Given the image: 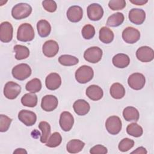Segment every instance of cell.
<instances>
[{"instance_id":"obj_6","label":"cell","mask_w":154,"mask_h":154,"mask_svg":"<svg viewBox=\"0 0 154 154\" xmlns=\"http://www.w3.org/2000/svg\"><path fill=\"white\" fill-rule=\"evenodd\" d=\"M102 50L97 46H92L87 49L84 53V59L91 63H98L102 57Z\"/></svg>"},{"instance_id":"obj_7","label":"cell","mask_w":154,"mask_h":154,"mask_svg":"<svg viewBox=\"0 0 154 154\" xmlns=\"http://www.w3.org/2000/svg\"><path fill=\"white\" fill-rule=\"evenodd\" d=\"M21 92V87L19 84L13 82H7L4 88V94L8 99H16Z\"/></svg>"},{"instance_id":"obj_22","label":"cell","mask_w":154,"mask_h":154,"mask_svg":"<svg viewBox=\"0 0 154 154\" xmlns=\"http://www.w3.org/2000/svg\"><path fill=\"white\" fill-rule=\"evenodd\" d=\"M113 65L117 68L123 69L128 67L130 63V58L125 54H117L112 58Z\"/></svg>"},{"instance_id":"obj_13","label":"cell","mask_w":154,"mask_h":154,"mask_svg":"<svg viewBox=\"0 0 154 154\" xmlns=\"http://www.w3.org/2000/svg\"><path fill=\"white\" fill-rule=\"evenodd\" d=\"M59 124L62 130L67 132L71 130L74 124V117L68 111H63L60 114Z\"/></svg>"},{"instance_id":"obj_27","label":"cell","mask_w":154,"mask_h":154,"mask_svg":"<svg viewBox=\"0 0 154 154\" xmlns=\"http://www.w3.org/2000/svg\"><path fill=\"white\" fill-rule=\"evenodd\" d=\"M114 35L112 31L106 26L102 27L99 30V40L103 43L108 44L114 40Z\"/></svg>"},{"instance_id":"obj_42","label":"cell","mask_w":154,"mask_h":154,"mask_svg":"<svg viewBox=\"0 0 154 154\" xmlns=\"http://www.w3.org/2000/svg\"><path fill=\"white\" fill-rule=\"evenodd\" d=\"M147 153L146 149L143 147H139L137 148L135 150L132 151L131 153H138V154H146Z\"/></svg>"},{"instance_id":"obj_17","label":"cell","mask_w":154,"mask_h":154,"mask_svg":"<svg viewBox=\"0 0 154 154\" xmlns=\"http://www.w3.org/2000/svg\"><path fill=\"white\" fill-rule=\"evenodd\" d=\"M67 19L72 22H79L83 16V10L78 5H72L69 8L66 13Z\"/></svg>"},{"instance_id":"obj_38","label":"cell","mask_w":154,"mask_h":154,"mask_svg":"<svg viewBox=\"0 0 154 154\" xmlns=\"http://www.w3.org/2000/svg\"><path fill=\"white\" fill-rule=\"evenodd\" d=\"M12 119L7 116L6 115H0V131L4 132L8 131L10 128Z\"/></svg>"},{"instance_id":"obj_24","label":"cell","mask_w":154,"mask_h":154,"mask_svg":"<svg viewBox=\"0 0 154 154\" xmlns=\"http://www.w3.org/2000/svg\"><path fill=\"white\" fill-rule=\"evenodd\" d=\"M111 96L116 99H120L125 95V88L122 84L116 82L112 84L109 89Z\"/></svg>"},{"instance_id":"obj_35","label":"cell","mask_w":154,"mask_h":154,"mask_svg":"<svg viewBox=\"0 0 154 154\" xmlns=\"http://www.w3.org/2000/svg\"><path fill=\"white\" fill-rule=\"evenodd\" d=\"M62 141L61 134L58 132H55L51 135L46 143V146L49 147H56L58 146Z\"/></svg>"},{"instance_id":"obj_3","label":"cell","mask_w":154,"mask_h":154,"mask_svg":"<svg viewBox=\"0 0 154 154\" xmlns=\"http://www.w3.org/2000/svg\"><path fill=\"white\" fill-rule=\"evenodd\" d=\"M75 75L77 82L80 84H86L93 79L94 71L90 66L83 65L76 70Z\"/></svg>"},{"instance_id":"obj_8","label":"cell","mask_w":154,"mask_h":154,"mask_svg":"<svg viewBox=\"0 0 154 154\" xmlns=\"http://www.w3.org/2000/svg\"><path fill=\"white\" fill-rule=\"evenodd\" d=\"M145 83V76L140 73H132L128 79V84L129 86L135 90H140L142 89L144 87Z\"/></svg>"},{"instance_id":"obj_4","label":"cell","mask_w":154,"mask_h":154,"mask_svg":"<svg viewBox=\"0 0 154 154\" xmlns=\"http://www.w3.org/2000/svg\"><path fill=\"white\" fill-rule=\"evenodd\" d=\"M32 70L30 66L25 63H21L14 66L11 71L13 76L19 81L27 79L31 75Z\"/></svg>"},{"instance_id":"obj_19","label":"cell","mask_w":154,"mask_h":154,"mask_svg":"<svg viewBox=\"0 0 154 154\" xmlns=\"http://www.w3.org/2000/svg\"><path fill=\"white\" fill-rule=\"evenodd\" d=\"M45 84L48 89L55 90L58 89L61 84V76L57 73H51L46 78Z\"/></svg>"},{"instance_id":"obj_26","label":"cell","mask_w":154,"mask_h":154,"mask_svg":"<svg viewBox=\"0 0 154 154\" xmlns=\"http://www.w3.org/2000/svg\"><path fill=\"white\" fill-rule=\"evenodd\" d=\"M38 35L42 37H48L51 31V26L48 21L45 19L40 20L37 23Z\"/></svg>"},{"instance_id":"obj_32","label":"cell","mask_w":154,"mask_h":154,"mask_svg":"<svg viewBox=\"0 0 154 154\" xmlns=\"http://www.w3.org/2000/svg\"><path fill=\"white\" fill-rule=\"evenodd\" d=\"M42 86L41 81L38 78H34L26 83L25 88L31 93H35L40 91Z\"/></svg>"},{"instance_id":"obj_10","label":"cell","mask_w":154,"mask_h":154,"mask_svg":"<svg viewBox=\"0 0 154 154\" xmlns=\"http://www.w3.org/2000/svg\"><path fill=\"white\" fill-rule=\"evenodd\" d=\"M87 16L90 20L97 21L101 19L103 17V9L100 4L93 3L87 7Z\"/></svg>"},{"instance_id":"obj_21","label":"cell","mask_w":154,"mask_h":154,"mask_svg":"<svg viewBox=\"0 0 154 154\" xmlns=\"http://www.w3.org/2000/svg\"><path fill=\"white\" fill-rule=\"evenodd\" d=\"M73 108L75 113L78 116H85L90 109V104L84 99L76 100L73 103Z\"/></svg>"},{"instance_id":"obj_39","label":"cell","mask_w":154,"mask_h":154,"mask_svg":"<svg viewBox=\"0 0 154 154\" xmlns=\"http://www.w3.org/2000/svg\"><path fill=\"white\" fill-rule=\"evenodd\" d=\"M108 7L113 11L121 10L126 7L125 0H111L108 2Z\"/></svg>"},{"instance_id":"obj_37","label":"cell","mask_w":154,"mask_h":154,"mask_svg":"<svg viewBox=\"0 0 154 154\" xmlns=\"http://www.w3.org/2000/svg\"><path fill=\"white\" fill-rule=\"evenodd\" d=\"M81 33L84 38L86 40H90L95 35L94 27L91 24H87L82 28Z\"/></svg>"},{"instance_id":"obj_23","label":"cell","mask_w":154,"mask_h":154,"mask_svg":"<svg viewBox=\"0 0 154 154\" xmlns=\"http://www.w3.org/2000/svg\"><path fill=\"white\" fill-rule=\"evenodd\" d=\"M123 116L127 122H137L140 117V114L137 108L129 106L123 109Z\"/></svg>"},{"instance_id":"obj_30","label":"cell","mask_w":154,"mask_h":154,"mask_svg":"<svg viewBox=\"0 0 154 154\" xmlns=\"http://www.w3.org/2000/svg\"><path fill=\"white\" fill-rule=\"evenodd\" d=\"M37 96L34 93H26L21 98L22 104L27 107H35L37 104Z\"/></svg>"},{"instance_id":"obj_36","label":"cell","mask_w":154,"mask_h":154,"mask_svg":"<svg viewBox=\"0 0 154 154\" xmlns=\"http://www.w3.org/2000/svg\"><path fill=\"white\" fill-rule=\"evenodd\" d=\"M134 146V141L128 138L122 139L118 146L119 149L122 152H125L130 150Z\"/></svg>"},{"instance_id":"obj_18","label":"cell","mask_w":154,"mask_h":154,"mask_svg":"<svg viewBox=\"0 0 154 154\" xmlns=\"http://www.w3.org/2000/svg\"><path fill=\"white\" fill-rule=\"evenodd\" d=\"M128 17L132 23L135 25H141L145 20L146 13L140 8H132L129 12Z\"/></svg>"},{"instance_id":"obj_9","label":"cell","mask_w":154,"mask_h":154,"mask_svg":"<svg viewBox=\"0 0 154 154\" xmlns=\"http://www.w3.org/2000/svg\"><path fill=\"white\" fill-rule=\"evenodd\" d=\"M122 38L127 43L134 44L140 40V32L134 27L128 26L122 32Z\"/></svg>"},{"instance_id":"obj_43","label":"cell","mask_w":154,"mask_h":154,"mask_svg":"<svg viewBox=\"0 0 154 154\" xmlns=\"http://www.w3.org/2000/svg\"><path fill=\"white\" fill-rule=\"evenodd\" d=\"M130 2L135 5H143L146 4L148 2V1L147 0H130Z\"/></svg>"},{"instance_id":"obj_12","label":"cell","mask_w":154,"mask_h":154,"mask_svg":"<svg viewBox=\"0 0 154 154\" xmlns=\"http://www.w3.org/2000/svg\"><path fill=\"white\" fill-rule=\"evenodd\" d=\"M136 57L141 62H150L154 58V51L149 46H141L137 50Z\"/></svg>"},{"instance_id":"obj_15","label":"cell","mask_w":154,"mask_h":154,"mask_svg":"<svg viewBox=\"0 0 154 154\" xmlns=\"http://www.w3.org/2000/svg\"><path fill=\"white\" fill-rule=\"evenodd\" d=\"M19 120L27 126H31L34 125L37 121V116L35 113L32 111L22 109L18 114Z\"/></svg>"},{"instance_id":"obj_28","label":"cell","mask_w":154,"mask_h":154,"mask_svg":"<svg viewBox=\"0 0 154 154\" xmlns=\"http://www.w3.org/2000/svg\"><path fill=\"white\" fill-rule=\"evenodd\" d=\"M125 19L122 13L117 12L111 14L107 19L106 25L111 27H117L123 23Z\"/></svg>"},{"instance_id":"obj_33","label":"cell","mask_w":154,"mask_h":154,"mask_svg":"<svg viewBox=\"0 0 154 154\" xmlns=\"http://www.w3.org/2000/svg\"><path fill=\"white\" fill-rule=\"evenodd\" d=\"M127 133L134 137H140L143 135V130L142 127L136 123H132L126 128Z\"/></svg>"},{"instance_id":"obj_5","label":"cell","mask_w":154,"mask_h":154,"mask_svg":"<svg viewBox=\"0 0 154 154\" xmlns=\"http://www.w3.org/2000/svg\"><path fill=\"white\" fill-rule=\"evenodd\" d=\"M122 121L120 117L116 116L109 117L105 122L106 129L111 135L118 134L122 129Z\"/></svg>"},{"instance_id":"obj_44","label":"cell","mask_w":154,"mask_h":154,"mask_svg":"<svg viewBox=\"0 0 154 154\" xmlns=\"http://www.w3.org/2000/svg\"><path fill=\"white\" fill-rule=\"evenodd\" d=\"M13 153H17V154H26L27 153V152L26 150L25 149H22V148H18V149H16L14 152H13Z\"/></svg>"},{"instance_id":"obj_16","label":"cell","mask_w":154,"mask_h":154,"mask_svg":"<svg viewBox=\"0 0 154 154\" xmlns=\"http://www.w3.org/2000/svg\"><path fill=\"white\" fill-rule=\"evenodd\" d=\"M58 51V44L56 41L53 40H49L45 42L42 47V52L43 54L48 58L55 57L57 54Z\"/></svg>"},{"instance_id":"obj_29","label":"cell","mask_w":154,"mask_h":154,"mask_svg":"<svg viewBox=\"0 0 154 154\" xmlns=\"http://www.w3.org/2000/svg\"><path fill=\"white\" fill-rule=\"evenodd\" d=\"M38 128L42 131L40 136V141L42 143H46L48 138L51 135V126L47 122H40L38 125Z\"/></svg>"},{"instance_id":"obj_41","label":"cell","mask_w":154,"mask_h":154,"mask_svg":"<svg viewBox=\"0 0 154 154\" xmlns=\"http://www.w3.org/2000/svg\"><path fill=\"white\" fill-rule=\"evenodd\" d=\"M108 150L107 148L101 144H97L93 147H91L90 150V153L91 154H105L107 153Z\"/></svg>"},{"instance_id":"obj_40","label":"cell","mask_w":154,"mask_h":154,"mask_svg":"<svg viewBox=\"0 0 154 154\" xmlns=\"http://www.w3.org/2000/svg\"><path fill=\"white\" fill-rule=\"evenodd\" d=\"M42 5L46 11L50 13L55 12L57 8V3L53 0L43 1L42 2Z\"/></svg>"},{"instance_id":"obj_14","label":"cell","mask_w":154,"mask_h":154,"mask_svg":"<svg viewBox=\"0 0 154 154\" xmlns=\"http://www.w3.org/2000/svg\"><path fill=\"white\" fill-rule=\"evenodd\" d=\"M58 104V101L56 96L52 94H48L42 98L41 107L44 111L51 112L57 108Z\"/></svg>"},{"instance_id":"obj_34","label":"cell","mask_w":154,"mask_h":154,"mask_svg":"<svg viewBox=\"0 0 154 154\" xmlns=\"http://www.w3.org/2000/svg\"><path fill=\"white\" fill-rule=\"evenodd\" d=\"M58 62L64 66H72L77 64L79 63V60L75 56L62 55L58 58Z\"/></svg>"},{"instance_id":"obj_1","label":"cell","mask_w":154,"mask_h":154,"mask_svg":"<svg viewBox=\"0 0 154 154\" xmlns=\"http://www.w3.org/2000/svg\"><path fill=\"white\" fill-rule=\"evenodd\" d=\"M34 31L30 23H23L21 24L17 31V38L23 42L32 41L34 38Z\"/></svg>"},{"instance_id":"obj_25","label":"cell","mask_w":154,"mask_h":154,"mask_svg":"<svg viewBox=\"0 0 154 154\" xmlns=\"http://www.w3.org/2000/svg\"><path fill=\"white\" fill-rule=\"evenodd\" d=\"M84 146L85 143L83 141L78 139H73L67 143L66 149L70 153H77L82 150Z\"/></svg>"},{"instance_id":"obj_2","label":"cell","mask_w":154,"mask_h":154,"mask_svg":"<svg viewBox=\"0 0 154 154\" xmlns=\"http://www.w3.org/2000/svg\"><path fill=\"white\" fill-rule=\"evenodd\" d=\"M32 12V7L26 3H19L11 10V16L16 20H20L28 17Z\"/></svg>"},{"instance_id":"obj_31","label":"cell","mask_w":154,"mask_h":154,"mask_svg":"<svg viewBox=\"0 0 154 154\" xmlns=\"http://www.w3.org/2000/svg\"><path fill=\"white\" fill-rule=\"evenodd\" d=\"M14 51L16 53L15 58L17 60L26 59L29 55V50L25 46L16 45L14 46Z\"/></svg>"},{"instance_id":"obj_11","label":"cell","mask_w":154,"mask_h":154,"mask_svg":"<svg viewBox=\"0 0 154 154\" xmlns=\"http://www.w3.org/2000/svg\"><path fill=\"white\" fill-rule=\"evenodd\" d=\"M13 28L9 22H3L0 25V40L2 42L8 43L13 38Z\"/></svg>"},{"instance_id":"obj_20","label":"cell","mask_w":154,"mask_h":154,"mask_svg":"<svg viewBox=\"0 0 154 154\" xmlns=\"http://www.w3.org/2000/svg\"><path fill=\"white\" fill-rule=\"evenodd\" d=\"M85 94L91 100L97 101L102 98L103 96V91L99 86L96 85H91L87 88Z\"/></svg>"}]
</instances>
